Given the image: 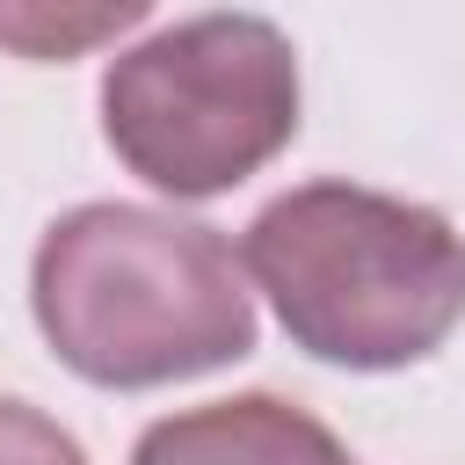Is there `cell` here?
I'll use <instances>...</instances> for the list:
<instances>
[{"mask_svg": "<svg viewBox=\"0 0 465 465\" xmlns=\"http://www.w3.org/2000/svg\"><path fill=\"white\" fill-rule=\"evenodd\" d=\"M247 283L283 334L341 371H407L465 320V232L414 196L298 182L240 232Z\"/></svg>", "mask_w": 465, "mask_h": 465, "instance_id": "7a4b0ae2", "label": "cell"}, {"mask_svg": "<svg viewBox=\"0 0 465 465\" xmlns=\"http://www.w3.org/2000/svg\"><path fill=\"white\" fill-rule=\"evenodd\" d=\"M131 465H356L341 450V436L305 414L298 400L276 392H240V400H211V407H182L160 414Z\"/></svg>", "mask_w": 465, "mask_h": 465, "instance_id": "277c9868", "label": "cell"}, {"mask_svg": "<svg viewBox=\"0 0 465 465\" xmlns=\"http://www.w3.org/2000/svg\"><path fill=\"white\" fill-rule=\"evenodd\" d=\"M29 312L51 356L102 392H153L254 349L240 247L182 211L73 203L29 254Z\"/></svg>", "mask_w": 465, "mask_h": 465, "instance_id": "6da1fadb", "label": "cell"}, {"mask_svg": "<svg viewBox=\"0 0 465 465\" xmlns=\"http://www.w3.org/2000/svg\"><path fill=\"white\" fill-rule=\"evenodd\" d=\"M145 22V0H109V7H44V0H7L0 7V44L51 65V58H80L124 29Z\"/></svg>", "mask_w": 465, "mask_h": 465, "instance_id": "5b68a950", "label": "cell"}, {"mask_svg": "<svg viewBox=\"0 0 465 465\" xmlns=\"http://www.w3.org/2000/svg\"><path fill=\"white\" fill-rule=\"evenodd\" d=\"M0 465H87V450H80V436L58 429L44 407L0 392Z\"/></svg>", "mask_w": 465, "mask_h": 465, "instance_id": "8992f818", "label": "cell"}, {"mask_svg": "<svg viewBox=\"0 0 465 465\" xmlns=\"http://www.w3.org/2000/svg\"><path fill=\"white\" fill-rule=\"evenodd\" d=\"M102 138L160 196L203 203L298 138V51L269 15H189L102 73Z\"/></svg>", "mask_w": 465, "mask_h": 465, "instance_id": "3957f363", "label": "cell"}]
</instances>
